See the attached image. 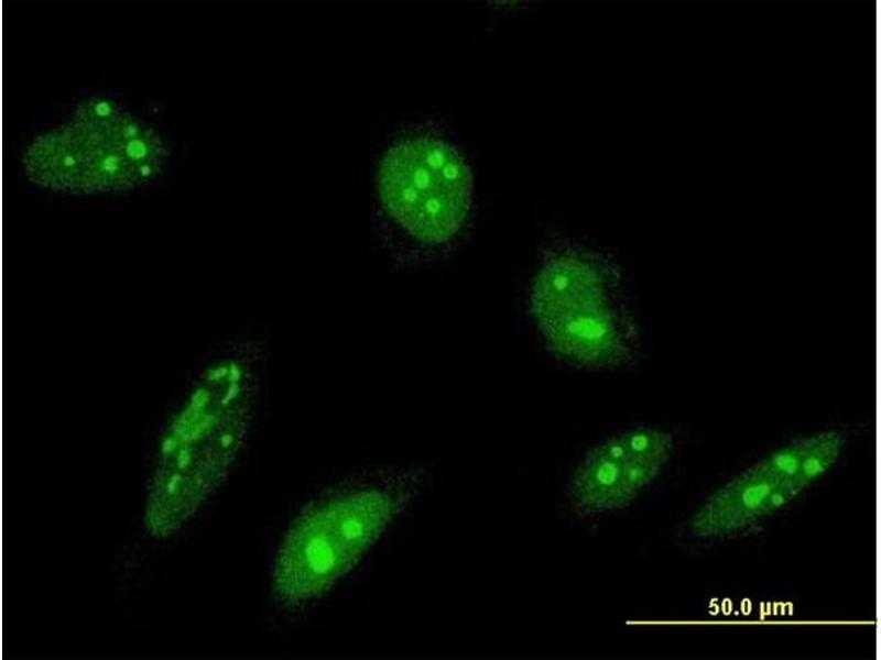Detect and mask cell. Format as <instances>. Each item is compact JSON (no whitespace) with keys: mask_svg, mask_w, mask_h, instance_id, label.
I'll list each match as a JSON object with an SVG mask.
<instances>
[{"mask_svg":"<svg viewBox=\"0 0 881 660\" xmlns=\"http://www.w3.org/2000/svg\"><path fill=\"white\" fill-rule=\"evenodd\" d=\"M261 356L257 348L231 351L194 381L165 430L151 479L144 522L153 536L177 531L228 475L249 429Z\"/></svg>","mask_w":881,"mask_h":660,"instance_id":"cell-1","label":"cell"},{"mask_svg":"<svg viewBox=\"0 0 881 660\" xmlns=\"http://www.w3.org/2000/svg\"><path fill=\"white\" fill-rule=\"evenodd\" d=\"M428 480L421 466L379 468L347 477L309 501L278 549L271 583L275 603L300 610L323 596L413 505Z\"/></svg>","mask_w":881,"mask_h":660,"instance_id":"cell-2","label":"cell"},{"mask_svg":"<svg viewBox=\"0 0 881 660\" xmlns=\"http://www.w3.org/2000/svg\"><path fill=\"white\" fill-rule=\"evenodd\" d=\"M530 305L547 346L572 364L613 369L637 354L638 329L619 268L592 250L568 245L547 253Z\"/></svg>","mask_w":881,"mask_h":660,"instance_id":"cell-3","label":"cell"},{"mask_svg":"<svg viewBox=\"0 0 881 660\" xmlns=\"http://www.w3.org/2000/svg\"><path fill=\"white\" fill-rule=\"evenodd\" d=\"M167 155L152 128L108 101L90 100L73 122L36 138L24 166L33 182L54 190L124 191L159 175Z\"/></svg>","mask_w":881,"mask_h":660,"instance_id":"cell-4","label":"cell"},{"mask_svg":"<svg viewBox=\"0 0 881 660\" xmlns=\"http://www.w3.org/2000/svg\"><path fill=\"white\" fill-rule=\"evenodd\" d=\"M471 174L457 150L431 135L400 140L378 173L383 209L406 237L425 245L450 240L470 206Z\"/></svg>","mask_w":881,"mask_h":660,"instance_id":"cell-5","label":"cell"},{"mask_svg":"<svg viewBox=\"0 0 881 660\" xmlns=\"http://www.w3.org/2000/svg\"><path fill=\"white\" fill-rule=\"evenodd\" d=\"M844 448L840 431L825 430L776 449L708 495L693 513L689 531L703 540L750 531L822 479Z\"/></svg>","mask_w":881,"mask_h":660,"instance_id":"cell-6","label":"cell"},{"mask_svg":"<svg viewBox=\"0 0 881 660\" xmlns=\"http://www.w3.org/2000/svg\"><path fill=\"white\" fill-rule=\"evenodd\" d=\"M673 446L670 432L635 427L591 448L566 482L569 512L580 519H595L629 507L660 476Z\"/></svg>","mask_w":881,"mask_h":660,"instance_id":"cell-7","label":"cell"}]
</instances>
